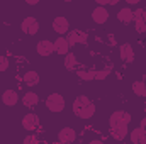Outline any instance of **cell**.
Instances as JSON below:
<instances>
[{
  "label": "cell",
  "instance_id": "cell-1",
  "mask_svg": "<svg viewBox=\"0 0 146 144\" xmlns=\"http://www.w3.org/2000/svg\"><path fill=\"white\" fill-rule=\"evenodd\" d=\"M73 114L78 117V119H82V120H88V119H92L94 115H95V104H94V100L90 98V97H87V95H76L75 97V100H73Z\"/></svg>",
  "mask_w": 146,
  "mask_h": 144
},
{
  "label": "cell",
  "instance_id": "cell-2",
  "mask_svg": "<svg viewBox=\"0 0 146 144\" xmlns=\"http://www.w3.org/2000/svg\"><path fill=\"white\" fill-rule=\"evenodd\" d=\"M131 114L127 110H114L109 117V131L119 127H129L131 124Z\"/></svg>",
  "mask_w": 146,
  "mask_h": 144
},
{
  "label": "cell",
  "instance_id": "cell-3",
  "mask_svg": "<svg viewBox=\"0 0 146 144\" xmlns=\"http://www.w3.org/2000/svg\"><path fill=\"white\" fill-rule=\"evenodd\" d=\"M44 105H46V108H48L49 112L60 114V112H63L65 107H66V100H65V97H63L61 93H51V95H48Z\"/></svg>",
  "mask_w": 146,
  "mask_h": 144
},
{
  "label": "cell",
  "instance_id": "cell-4",
  "mask_svg": "<svg viewBox=\"0 0 146 144\" xmlns=\"http://www.w3.org/2000/svg\"><path fill=\"white\" fill-rule=\"evenodd\" d=\"M19 27H21V31L24 32V34H27V36H36L37 32H39V20H37L36 17H33V15H27V17H24L22 20H21V24H19Z\"/></svg>",
  "mask_w": 146,
  "mask_h": 144
},
{
  "label": "cell",
  "instance_id": "cell-5",
  "mask_svg": "<svg viewBox=\"0 0 146 144\" xmlns=\"http://www.w3.org/2000/svg\"><path fill=\"white\" fill-rule=\"evenodd\" d=\"M51 27H53V31H54L58 36H66V34L72 31V29H70V27H72V26H70V20H68L66 17H63V15L54 17Z\"/></svg>",
  "mask_w": 146,
  "mask_h": 144
},
{
  "label": "cell",
  "instance_id": "cell-6",
  "mask_svg": "<svg viewBox=\"0 0 146 144\" xmlns=\"http://www.w3.org/2000/svg\"><path fill=\"white\" fill-rule=\"evenodd\" d=\"M21 122H22V129L33 134L37 127H39V115L34 114V112H29V114H26V115L22 117Z\"/></svg>",
  "mask_w": 146,
  "mask_h": 144
},
{
  "label": "cell",
  "instance_id": "cell-7",
  "mask_svg": "<svg viewBox=\"0 0 146 144\" xmlns=\"http://www.w3.org/2000/svg\"><path fill=\"white\" fill-rule=\"evenodd\" d=\"M65 37H66V41H68L70 46H75V44H87V42H88V34L83 32L82 29H73V31H70Z\"/></svg>",
  "mask_w": 146,
  "mask_h": 144
},
{
  "label": "cell",
  "instance_id": "cell-8",
  "mask_svg": "<svg viewBox=\"0 0 146 144\" xmlns=\"http://www.w3.org/2000/svg\"><path fill=\"white\" fill-rule=\"evenodd\" d=\"M133 15H134V27H136V32L145 34L146 32V10L145 9H136V10H133Z\"/></svg>",
  "mask_w": 146,
  "mask_h": 144
},
{
  "label": "cell",
  "instance_id": "cell-9",
  "mask_svg": "<svg viewBox=\"0 0 146 144\" xmlns=\"http://www.w3.org/2000/svg\"><path fill=\"white\" fill-rule=\"evenodd\" d=\"M58 143L60 144H72L76 139V131L73 127H61L58 131V136H56Z\"/></svg>",
  "mask_w": 146,
  "mask_h": 144
},
{
  "label": "cell",
  "instance_id": "cell-10",
  "mask_svg": "<svg viewBox=\"0 0 146 144\" xmlns=\"http://www.w3.org/2000/svg\"><path fill=\"white\" fill-rule=\"evenodd\" d=\"M2 104L5 107H15L19 104V92L14 88H7L2 92Z\"/></svg>",
  "mask_w": 146,
  "mask_h": 144
},
{
  "label": "cell",
  "instance_id": "cell-11",
  "mask_svg": "<svg viewBox=\"0 0 146 144\" xmlns=\"http://www.w3.org/2000/svg\"><path fill=\"white\" fill-rule=\"evenodd\" d=\"M92 20L95 22V24H99V26H102V24H106L107 20H109L110 14L109 10L106 9V7H99V5H95L94 7V10H92Z\"/></svg>",
  "mask_w": 146,
  "mask_h": 144
},
{
  "label": "cell",
  "instance_id": "cell-12",
  "mask_svg": "<svg viewBox=\"0 0 146 144\" xmlns=\"http://www.w3.org/2000/svg\"><path fill=\"white\" fill-rule=\"evenodd\" d=\"M36 53L39 54V56H42V58H48V56H51V54L54 53L53 41H49V39H41V41H37V44H36Z\"/></svg>",
  "mask_w": 146,
  "mask_h": 144
},
{
  "label": "cell",
  "instance_id": "cell-13",
  "mask_svg": "<svg viewBox=\"0 0 146 144\" xmlns=\"http://www.w3.org/2000/svg\"><path fill=\"white\" fill-rule=\"evenodd\" d=\"M119 56H121V59L124 61V63H133L134 61V48H133V44L131 42H124V44H121L119 46Z\"/></svg>",
  "mask_w": 146,
  "mask_h": 144
},
{
  "label": "cell",
  "instance_id": "cell-14",
  "mask_svg": "<svg viewBox=\"0 0 146 144\" xmlns=\"http://www.w3.org/2000/svg\"><path fill=\"white\" fill-rule=\"evenodd\" d=\"M53 46H54V53L56 54H61V56H66L70 53V48H72L68 44V41H66L65 36H58L53 41Z\"/></svg>",
  "mask_w": 146,
  "mask_h": 144
},
{
  "label": "cell",
  "instance_id": "cell-15",
  "mask_svg": "<svg viewBox=\"0 0 146 144\" xmlns=\"http://www.w3.org/2000/svg\"><path fill=\"white\" fill-rule=\"evenodd\" d=\"M117 20H119L121 24H124V26L133 24V22H134L133 9H131V7H122V9H119V12H117Z\"/></svg>",
  "mask_w": 146,
  "mask_h": 144
},
{
  "label": "cell",
  "instance_id": "cell-16",
  "mask_svg": "<svg viewBox=\"0 0 146 144\" xmlns=\"http://www.w3.org/2000/svg\"><path fill=\"white\" fill-rule=\"evenodd\" d=\"M22 81H24L26 87L33 88V87H37V85H39L41 76H39V73H37L36 70H29V71H26L22 75Z\"/></svg>",
  "mask_w": 146,
  "mask_h": 144
},
{
  "label": "cell",
  "instance_id": "cell-17",
  "mask_svg": "<svg viewBox=\"0 0 146 144\" xmlns=\"http://www.w3.org/2000/svg\"><path fill=\"white\" fill-rule=\"evenodd\" d=\"M129 143L131 144H146V131H143L139 126L134 127L129 132Z\"/></svg>",
  "mask_w": 146,
  "mask_h": 144
},
{
  "label": "cell",
  "instance_id": "cell-18",
  "mask_svg": "<svg viewBox=\"0 0 146 144\" xmlns=\"http://www.w3.org/2000/svg\"><path fill=\"white\" fill-rule=\"evenodd\" d=\"M21 102H22V105L27 108H34L39 104V95H37L36 92H26L22 97H21Z\"/></svg>",
  "mask_w": 146,
  "mask_h": 144
},
{
  "label": "cell",
  "instance_id": "cell-19",
  "mask_svg": "<svg viewBox=\"0 0 146 144\" xmlns=\"http://www.w3.org/2000/svg\"><path fill=\"white\" fill-rule=\"evenodd\" d=\"M63 65H65V68H66L68 71H76V70H78V58H76V54L70 51V53L65 56Z\"/></svg>",
  "mask_w": 146,
  "mask_h": 144
},
{
  "label": "cell",
  "instance_id": "cell-20",
  "mask_svg": "<svg viewBox=\"0 0 146 144\" xmlns=\"http://www.w3.org/2000/svg\"><path fill=\"white\" fill-rule=\"evenodd\" d=\"M110 137L114 141H124L127 136H129V127H119V129H110Z\"/></svg>",
  "mask_w": 146,
  "mask_h": 144
},
{
  "label": "cell",
  "instance_id": "cell-21",
  "mask_svg": "<svg viewBox=\"0 0 146 144\" xmlns=\"http://www.w3.org/2000/svg\"><path fill=\"white\" fill-rule=\"evenodd\" d=\"M76 76H78L82 81H95V70H92V68L76 70Z\"/></svg>",
  "mask_w": 146,
  "mask_h": 144
},
{
  "label": "cell",
  "instance_id": "cell-22",
  "mask_svg": "<svg viewBox=\"0 0 146 144\" xmlns=\"http://www.w3.org/2000/svg\"><path fill=\"white\" fill-rule=\"evenodd\" d=\"M133 93L136 95V97H141V98H146V85L145 81H141V80H136V81H133Z\"/></svg>",
  "mask_w": 146,
  "mask_h": 144
},
{
  "label": "cell",
  "instance_id": "cell-23",
  "mask_svg": "<svg viewBox=\"0 0 146 144\" xmlns=\"http://www.w3.org/2000/svg\"><path fill=\"white\" fill-rule=\"evenodd\" d=\"M112 73V68L107 66V68H100V70H95V81H104L109 78V75Z\"/></svg>",
  "mask_w": 146,
  "mask_h": 144
},
{
  "label": "cell",
  "instance_id": "cell-24",
  "mask_svg": "<svg viewBox=\"0 0 146 144\" xmlns=\"http://www.w3.org/2000/svg\"><path fill=\"white\" fill-rule=\"evenodd\" d=\"M9 66H10V59H9L5 54H0V73L7 71Z\"/></svg>",
  "mask_w": 146,
  "mask_h": 144
},
{
  "label": "cell",
  "instance_id": "cell-25",
  "mask_svg": "<svg viewBox=\"0 0 146 144\" xmlns=\"http://www.w3.org/2000/svg\"><path fill=\"white\" fill-rule=\"evenodd\" d=\"M22 144H41V143H39L37 136H34V132H33V134H29V136H26V137H24Z\"/></svg>",
  "mask_w": 146,
  "mask_h": 144
},
{
  "label": "cell",
  "instance_id": "cell-26",
  "mask_svg": "<svg viewBox=\"0 0 146 144\" xmlns=\"http://www.w3.org/2000/svg\"><path fill=\"white\" fill-rule=\"evenodd\" d=\"M119 3V0H97V5L99 7H109V5H117Z\"/></svg>",
  "mask_w": 146,
  "mask_h": 144
},
{
  "label": "cell",
  "instance_id": "cell-27",
  "mask_svg": "<svg viewBox=\"0 0 146 144\" xmlns=\"http://www.w3.org/2000/svg\"><path fill=\"white\" fill-rule=\"evenodd\" d=\"M87 144H106L102 139H92V141H88Z\"/></svg>",
  "mask_w": 146,
  "mask_h": 144
},
{
  "label": "cell",
  "instance_id": "cell-28",
  "mask_svg": "<svg viewBox=\"0 0 146 144\" xmlns=\"http://www.w3.org/2000/svg\"><path fill=\"white\" fill-rule=\"evenodd\" d=\"M139 127H141L143 131H146V117H143V119H141V122H139Z\"/></svg>",
  "mask_w": 146,
  "mask_h": 144
},
{
  "label": "cell",
  "instance_id": "cell-29",
  "mask_svg": "<svg viewBox=\"0 0 146 144\" xmlns=\"http://www.w3.org/2000/svg\"><path fill=\"white\" fill-rule=\"evenodd\" d=\"M129 5H138V0H129V2L126 3V7H129Z\"/></svg>",
  "mask_w": 146,
  "mask_h": 144
},
{
  "label": "cell",
  "instance_id": "cell-30",
  "mask_svg": "<svg viewBox=\"0 0 146 144\" xmlns=\"http://www.w3.org/2000/svg\"><path fill=\"white\" fill-rule=\"evenodd\" d=\"M26 3H27V5H37L39 2H37V0H27Z\"/></svg>",
  "mask_w": 146,
  "mask_h": 144
},
{
  "label": "cell",
  "instance_id": "cell-31",
  "mask_svg": "<svg viewBox=\"0 0 146 144\" xmlns=\"http://www.w3.org/2000/svg\"><path fill=\"white\" fill-rule=\"evenodd\" d=\"M141 81H145V85H146V73L143 75V78H141Z\"/></svg>",
  "mask_w": 146,
  "mask_h": 144
},
{
  "label": "cell",
  "instance_id": "cell-32",
  "mask_svg": "<svg viewBox=\"0 0 146 144\" xmlns=\"http://www.w3.org/2000/svg\"><path fill=\"white\" fill-rule=\"evenodd\" d=\"M145 112H146V102H145Z\"/></svg>",
  "mask_w": 146,
  "mask_h": 144
}]
</instances>
